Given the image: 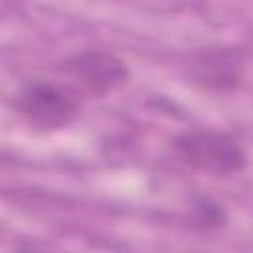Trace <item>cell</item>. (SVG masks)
<instances>
[{
    "mask_svg": "<svg viewBox=\"0 0 253 253\" xmlns=\"http://www.w3.org/2000/svg\"><path fill=\"white\" fill-rule=\"evenodd\" d=\"M176 154L192 168L211 176H231L247 166L243 146L227 132L213 128H192L176 136Z\"/></svg>",
    "mask_w": 253,
    "mask_h": 253,
    "instance_id": "obj_1",
    "label": "cell"
},
{
    "mask_svg": "<svg viewBox=\"0 0 253 253\" xmlns=\"http://www.w3.org/2000/svg\"><path fill=\"white\" fill-rule=\"evenodd\" d=\"M16 107L30 125L53 130L73 121L79 103L67 89L49 81L34 79L20 91Z\"/></svg>",
    "mask_w": 253,
    "mask_h": 253,
    "instance_id": "obj_2",
    "label": "cell"
},
{
    "mask_svg": "<svg viewBox=\"0 0 253 253\" xmlns=\"http://www.w3.org/2000/svg\"><path fill=\"white\" fill-rule=\"evenodd\" d=\"M63 69L97 95L113 91L128 77L126 65L115 53L105 49H87L75 53L63 63Z\"/></svg>",
    "mask_w": 253,
    "mask_h": 253,
    "instance_id": "obj_3",
    "label": "cell"
},
{
    "mask_svg": "<svg viewBox=\"0 0 253 253\" xmlns=\"http://www.w3.org/2000/svg\"><path fill=\"white\" fill-rule=\"evenodd\" d=\"M194 75L206 87L227 89L241 77V59L229 49L204 51L194 61Z\"/></svg>",
    "mask_w": 253,
    "mask_h": 253,
    "instance_id": "obj_4",
    "label": "cell"
},
{
    "mask_svg": "<svg viewBox=\"0 0 253 253\" xmlns=\"http://www.w3.org/2000/svg\"><path fill=\"white\" fill-rule=\"evenodd\" d=\"M196 215L200 221H204L206 227L223 223V210L217 204H211L210 200H202L196 204Z\"/></svg>",
    "mask_w": 253,
    "mask_h": 253,
    "instance_id": "obj_5",
    "label": "cell"
},
{
    "mask_svg": "<svg viewBox=\"0 0 253 253\" xmlns=\"http://www.w3.org/2000/svg\"><path fill=\"white\" fill-rule=\"evenodd\" d=\"M18 253H45V251H40V249H34V247H28V249H22Z\"/></svg>",
    "mask_w": 253,
    "mask_h": 253,
    "instance_id": "obj_6",
    "label": "cell"
}]
</instances>
